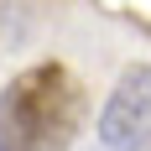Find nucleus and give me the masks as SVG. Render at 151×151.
<instances>
[{"instance_id":"1","label":"nucleus","mask_w":151,"mask_h":151,"mask_svg":"<svg viewBox=\"0 0 151 151\" xmlns=\"http://www.w3.org/2000/svg\"><path fill=\"white\" fill-rule=\"evenodd\" d=\"M83 109V83L63 63H31L0 89V151H73Z\"/></svg>"},{"instance_id":"2","label":"nucleus","mask_w":151,"mask_h":151,"mask_svg":"<svg viewBox=\"0 0 151 151\" xmlns=\"http://www.w3.org/2000/svg\"><path fill=\"white\" fill-rule=\"evenodd\" d=\"M99 146L109 151H151V63L125 68L99 109Z\"/></svg>"}]
</instances>
